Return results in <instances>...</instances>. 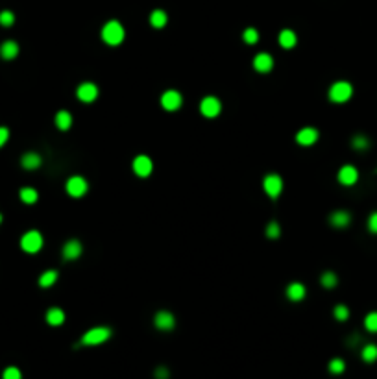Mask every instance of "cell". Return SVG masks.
Here are the masks:
<instances>
[{"mask_svg":"<svg viewBox=\"0 0 377 379\" xmlns=\"http://www.w3.org/2000/svg\"><path fill=\"white\" fill-rule=\"evenodd\" d=\"M102 41L105 45L109 46H118L126 37V32H124V26L118 22V20H107L104 26H102Z\"/></svg>","mask_w":377,"mask_h":379,"instance_id":"cell-1","label":"cell"},{"mask_svg":"<svg viewBox=\"0 0 377 379\" xmlns=\"http://www.w3.org/2000/svg\"><path fill=\"white\" fill-rule=\"evenodd\" d=\"M327 96H329L333 104H346L353 96V85L350 82H346V80H338L329 87Z\"/></svg>","mask_w":377,"mask_h":379,"instance_id":"cell-2","label":"cell"},{"mask_svg":"<svg viewBox=\"0 0 377 379\" xmlns=\"http://www.w3.org/2000/svg\"><path fill=\"white\" fill-rule=\"evenodd\" d=\"M111 335H113V331H111L109 327H105V326L91 327L89 331L84 333L80 344H84V346H98V344H104L105 340H109Z\"/></svg>","mask_w":377,"mask_h":379,"instance_id":"cell-3","label":"cell"},{"mask_svg":"<svg viewBox=\"0 0 377 379\" xmlns=\"http://www.w3.org/2000/svg\"><path fill=\"white\" fill-rule=\"evenodd\" d=\"M43 244H45V239L37 229H30L20 237V248L24 250L26 254H37L43 248Z\"/></svg>","mask_w":377,"mask_h":379,"instance_id":"cell-4","label":"cell"},{"mask_svg":"<svg viewBox=\"0 0 377 379\" xmlns=\"http://www.w3.org/2000/svg\"><path fill=\"white\" fill-rule=\"evenodd\" d=\"M263 189L272 200H278L283 192V178L280 174H267L263 180Z\"/></svg>","mask_w":377,"mask_h":379,"instance_id":"cell-5","label":"cell"},{"mask_svg":"<svg viewBox=\"0 0 377 379\" xmlns=\"http://www.w3.org/2000/svg\"><path fill=\"white\" fill-rule=\"evenodd\" d=\"M87 189H89V183L84 176H72L65 183L67 194L72 198H82L87 192Z\"/></svg>","mask_w":377,"mask_h":379,"instance_id":"cell-6","label":"cell"},{"mask_svg":"<svg viewBox=\"0 0 377 379\" xmlns=\"http://www.w3.org/2000/svg\"><path fill=\"white\" fill-rule=\"evenodd\" d=\"M200 113L205 118H216L222 113V102L216 96H203L200 100Z\"/></svg>","mask_w":377,"mask_h":379,"instance_id":"cell-7","label":"cell"},{"mask_svg":"<svg viewBox=\"0 0 377 379\" xmlns=\"http://www.w3.org/2000/svg\"><path fill=\"white\" fill-rule=\"evenodd\" d=\"M98 95H100V89H98V85L93 84V82H84V84H80L78 89H76L78 100L80 102H85V104H93V102L98 98Z\"/></svg>","mask_w":377,"mask_h":379,"instance_id":"cell-8","label":"cell"},{"mask_svg":"<svg viewBox=\"0 0 377 379\" xmlns=\"http://www.w3.org/2000/svg\"><path fill=\"white\" fill-rule=\"evenodd\" d=\"M183 104V96L180 91H176V89H169V91H165L161 95V105L163 109H167V111H178Z\"/></svg>","mask_w":377,"mask_h":379,"instance_id":"cell-9","label":"cell"},{"mask_svg":"<svg viewBox=\"0 0 377 379\" xmlns=\"http://www.w3.org/2000/svg\"><path fill=\"white\" fill-rule=\"evenodd\" d=\"M131 169H133V172H135L139 178H148L150 174H152V170H154V163H152V159H150L148 156L141 154V156H137L135 159H133Z\"/></svg>","mask_w":377,"mask_h":379,"instance_id":"cell-10","label":"cell"},{"mask_svg":"<svg viewBox=\"0 0 377 379\" xmlns=\"http://www.w3.org/2000/svg\"><path fill=\"white\" fill-rule=\"evenodd\" d=\"M338 182L346 185V187H351V185H355L359 182V170L357 167H353V165H344V167H340L338 170Z\"/></svg>","mask_w":377,"mask_h":379,"instance_id":"cell-11","label":"cell"},{"mask_svg":"<svg viewBox=\"0 0 377 379\" xmlns=\"http://www.w3.org/2000/svg\"><path fill=\"white\" fill-rule=\"evenodd\" d=\"M320 133L316 128H312V126H305V128H301V130L296 133V143L299 146H312V144L318 141Z\"/></svg>","mask_w":377,"mask_h":379,"instance_id":"cell-12","label":"cell"},{"mask_svg":"<svg viewBox=\"0 0 377 379\" xmlns=\"http://www.w3.org/2000/svg\"><path fill=\"white\" fill-rule=\"evenodd\" d=\"M84 252V246H82V242L78 239H69V241L63 244V250H61V254H63V259L65 261H74V259H78L80 255Z\"/></svg>","mask_w":377,"mask_h":379,"instance_id":"cell-13","label":"cell"},{"mask_svg":"<svg viewBox=\"0 0 377 379\" xmlns=\"http://www.w3.org/2000/svg\"><path fill=\"white\" fill-rule=\"evenodd\" d=\"M154 326H156L157 329H161V331H170V329H174V326H176L174 314L170 313V311H157L156 316H154Z\"/></svg>","mask_w":377,"mask_h":379,"instance_id":"cell-14","label":"cell"},{"mask_svg":"<svg viewBox=\"0 0 377 379\" xmlns=\"http://www.w3.org/2000/svg\"><path fill=\"white\" fill-rule=\"evenodd\" d=\"M329 224H331L333 228H348L351 224V213L346 209H337L333 211L331 215H329Z\"/></svg>","mask_w":377,"mask_h":379,"instance_id":"cell-15","label":"cell"},{"mask_svg":"<svg viewBox=\"0 0 377 379\" xmlns=\"http://www.w3.org/2000/svg\"><path fill=\"white\" fill-rule=\"evenodd\" d=\"M254 69L261 74H267L274 69V58L268 52H261L254 58Z\"/></svg>","mask_w":377,"mask_h":379,"instance_id":"cell-16","label":"cell"},{"mask_svg":"<svg viewBox=\"0 0 377 379\" xmlns=\"http://www.w3.org/2000/svg\"><path fill=\"white\" fill-rule=\"evenodd\" d=\"M286 298L290 301H299L303 300L307 294V288L303 283H299V281H292V283H288V287H286Z\"/></svg>","mask_w":377,"mask_h":379,"instance_id":"cell-17","label":"cell"},{"mask_svg":"<svg viewBox=\"0 0 377 379\" xmlns=\"http://www.w3.org/2000/svg\"><path fill=\"white\" fill-rule=\"evenodd\" d=\"M20 165H22V169L26 170H35L43 165V159H41L37 152H26L24 156L20 157Z\"/></svg>","mask_w":377,"mask_h":379,"instance_id":"cell-18","label":"cell"},{"mask_svg":"<svg viewBox=\"0 0 377 379\" xmlns=\"http://www.w3.org/2000/svg\"><path fill=\"white\" fill-rule=\"evenodd\" d=\"M0 56H2V59H15L19 56V45L11 39L4 41L0 45Z\"/></svg>","mask_w":377,"mask_h":379,"instance_id":"cell-19","label":"cell"},{"mask_svg":"<svg viewBox=\"0 0 377 379\" xmlns=\"http://www.w3.org/2000/svg\"><path fill=\"white\" fill-rule=\"evenodd\" d=\"M278 41H280V45L283 46V48L288 50V48H294V46H296V43H298V35H296V32L285 28V30H281L280 32Z\"/></svg>","mask_w":377,"mask_h":379,"instance_id":"cell-20","label":"cell"},{"mask_svg":"<svg viewBox=\"0 0 377 379\" xmlns=\"http://www.w3.org/2000/svg\"><path fill=\"white\" fill-rule=\"evenodd\" d=\"M46 322L50 324V326H61L63 322H65V313H63V309L59 307H50L46 311Z\"/></svg>","mask_w":377,"mask_h":379,"instance_id":"cell-21","label":"cell"},{"mask_svg":"<svg viewBox=\"0 0 377 379\" xmlns=\"http://www.w3.org/2000/svg\"><path fill=\"white\" fill-rule=\"evenodd\" d=\"M54 120H56V126H58L61 131H67L72 126V115L67 111V109H61V111L56 113V118H54Z\"/></svg>","mask_w":377,"mask_h":379,"instance_id":"cell-22","label":"cell"},{"mask_svg":"<svg viewBox=\"0 0 377 379\" xmlns=\"http://www.w3.org/2000/svg\"><path fill=\"white\" fill-rule=\"evenodd\" d=\"M167 22H169V17H167V13L163 11V9H154L152 13H150V24L154 28H165L167 26Z\"/></svg>","mask_w":377,"mask_h":379,"instance_id":"cell-23","label":"cell"},{"mask_svg":"<svg viewBox=\"0 0 377 379\" xmlns=\"http://www.w3.org/2000/svg\"><path fill=\"white\" fill-rule=\"evenodd\" d=\"M361 357H363L364 363H376L377 361V344H374V342L364 344L363 350H361Z\"/></svg>","mask_w":377,"mask_h":379,"instance_id":"cell-24","label":"cell"},{"mask_svg":"<svg viewBox=\"0 0 377 379\" xmlns=\"http://www.w3.org/2000/svg\"><path fill=\"white\" fill-rule=\"evenodd\" d=\"M351 148L357 152H364L370 148V139L363 135V133H357V135H353L351 137Z\"/></svg>","mask_w":377,"mask_h":379,"instance_id":"cell-25","label":"cell"},{"mask_svg":"<svg viewBox=\"0 0 377 379\" xmlns=\"http://www.w3.org/2000/svg\"><path fill=\"white\" fill-rule=\"evenodd\" d=\"M58 270H45L43 274L39 276V287L43 288H48V287H52L54 283L58 281Z\"/></svg>","mask_w":377,"mask_h":379,"instance_id":"cell-26","label":"cell"},{"mask_svg":"<svg viewBox=\"0 0 377 379\" xmlns=\"http://www.w3.org/2000/svg\"><path fill=\"white\" fill-rule=\"evenodd\" d=\"M19 196L20 200L24 203H28V205H32V203L37 202V198H39V192L33 189V187H22L19 192Z\"/></svg>","mask_w":377,"mask_h":379,"instance_id":"cell-27","label":"cell"},{"mask_svg":"<svg viewBox=\"0 0 377 379\" xmlns=\"http://www.w3.org/2000/svg\"><path fill=\"white\" fill-rule=\"evenodd\" d=\"M320 283H322V287L325 288H335L338 285V276L335 274V272H331V270H325V272H322V276H320Z\"/></svg>","mask_w":377,"mask_h":379,"instance_id":"cell-28","label":"cell"},{"mask_svg":"<svg viewBox=\"0 0 377 379\" xmlns=\"http://www.w3.org/2000/svg\"><path fill=\"white\" fill-rule=\"evenodd\" d=\"M333 316H335L338 322H346L348 318H350V309H348V305H344V303L335 305V309H333Z\"/></svg>","mask_w":377,"mask_h":379,"instance_id":"cell-29","label":"cell"},{"mask_svg":"<svg viewBox=\"0 0 377 379\" xmlns=\"http://www.w3.org/2000/svg\"><path fill=\"white\" fill-rule=\"evenodd\" d=\"M364 327L370 333H377V311H372L364 316Z\"/></svg>","mask_w":377,"mask_h":379,"instance_id":"cell-30","label":"cell"},{"mask_svg":"<svg viewBox=\"0 0 377 379\" xmlns=\"http://www.w3.org/2000/svg\"><path fill=\"white\" fill-rule=\"evenodd\" d=\"M242 41H244L246 45H257V41H259V32H257L255 28H246V30L242 32Z\"/></svg>","mask_w":377,"mask_h":379,"instance_id":"cell-31","label":"cell"},{"mask_svg":"<svg viewBox=\"0 0 377 379\" xmlns=\"http://www.w3.org/2000/svg\"><path fill=\"white\" fill-rule=\"evenodd\" d=\"M281 235V226L276 220H272V222H268L267 226V237L268 239H280Z\"/></svg>","mask_w":377,"mask_h":379,"instance_id":"cell-32","label":"cell"},{"mask_svg":"<svg viewBox=\"0 0 377 379\" xmlns=\"http://www.w3.org/2000/svg\"><path fill=\"white\" fill-rule=\"evenodd\" d=\"M346 370V363L342 359H331V363H329V372L335 374V376H338V374H342Z\"/></svg>","mask_w":377,"mask_h":379,"instance_id":"cell-33","label":"cell"},{"mask_svg":"<svg viewBox=\"0 0 377 379\" xmlns=\"http://www.w3.org/2000/svg\"><path fill=\"white\" fill-rule=\"evenodd\" d=\"M15 22V15L13 11H9V9H4V11H0V24L2 26L9 28L11 24Z\"/></svg>","mask_w":377,"mask_h":379,"instance_id":"cell-34","label":"cell"},{"mask_svg":"<svg viewBox=\"0 0 377 379\" xmlns=\"http://www.w3.org/2000/svg\"><path fill=\"white\" fill-rule=\"evenodd\" d=\"M2 379H22V374L17 366H7L2 374Z\"/></svg>","mask_w":377,"mask_h":379,"instance_id":"cell-35","label":"cell"},{"mask_svg":"<svg viewBox=\"0 0 377 379\" xmlns=\"http://www.w3.org/2000/svg\"><path fill=\"white\" fill-rule=\"evenodd\" d=\"M368 231L377 235V211L370 213V216H368Z\"/></svg>","mask_w":377,"mask_h":379,"instance_id":"cell-36","label":"cell"},{"mask_svg":"<svg viewBox=\"0 0 377 379\" xmlns=\"http://www.w3.org/2000/svg\"><path fill=\"white\" fill-rule=\"evenodd\" d=\"M7 139H9V130L6 126H0V148L7 143Z\"/></svg>","mask_w":377,"mask_h":379,"instance_id":"cell-37","label":"cell"},{"mask_svg":"<svg viewBox=\"0 0 377 379\" xmlns=\"http://www.w3.org/2000/svg\"><path fill=\"white\" fill-rule=\"evenodd\" d=\"M156 379H169V370L165 366H159L156 370Z\"/></svg>","mask_w":377,"mask_h":379,"instance_id":"cell-38","label":"cell"},{"mask_svg":"<svg viewBox=\"0 0 377 379\" xmlns=\"http://www.w3.org/2000/svg\"><path fill=\"white\" fill-rule=\"evenodd\" d=\"M0 222H2V215H0Z\"/></svg>","mask_w":377,"mask_h":379,"instance_id":"cell-39","label":"cell"}]
</instances>
